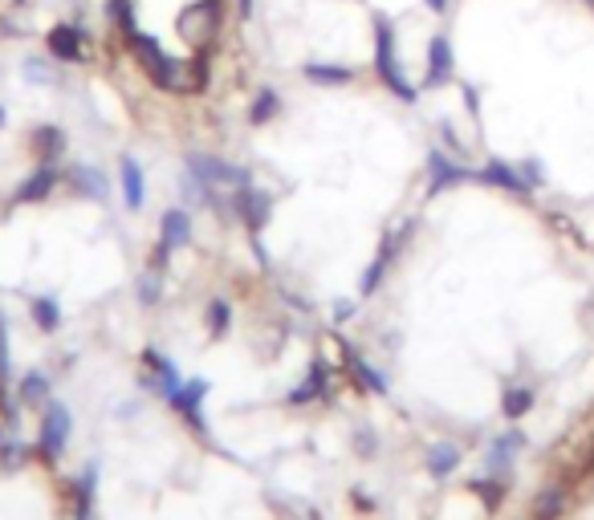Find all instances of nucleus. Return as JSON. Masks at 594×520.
<instances>
[{"label": "nucleus", "instance_id": "nucleus-1", "mask_svg": "<svg viewBox=\"0 0 594 520\" xmlns=\"http://www.w3.org/2000/svg\"><path fill=\"white\" fill-rule=\"evenodd\" d=\"M123 49L131 53V61L139 65V74L155 86V90H163V94H175V98H192V78H188V57H175V53H167L163 49V41L155 37V33H147V29H135L127 41H123Z\"/></svg>", "mask_w": 594, "mask_h": 520}, {"label": "nucleus", "instance_id": "nucleus-2", "mask_svg": "<svg viewBox=\"0 0 594 520\" xmlns=\"http://www.w3.org/2000/svg\"><path fill=\"white\" fill-rule=\"evenodd\" d=\"M371 65H375V78L379 86L399 98L403 106L420 102V86H415L403 70V57H399V29L383 9H371Z\"/></svg>", "mask_w": 594, "mask_h": 520}, {"label": "nucleus", "instance_id": "nucleus-3", "mask_svg": "<svg viewBox=\"0 0 594 520\" xmlns=\"http://www.w3.org/2000/svg\"><path fill=\"white\" fill-rule=\"evenodd\" d=\"M224 21H228V0H192V5H184L180 17H175V33L192 49H200V45L220 41Z\"/></svg>", "mask_w": 594, "mask_h": 520}, {"label": "nucleus", "instance_id": "nucleus-4", "mask_svg": "<svg viewBox=\"0 0 594 520\" xmlns=\"http://www.w3.org/2000/svg\"><path fill=\"white\" fill-rule=\"evenodd\" d=\"M45 53H49L57 65H90V61H94V33L86 29L82 17L57 21V25L45 33Z\"/></svg>", "mask_w": 594, "mask_h": 520}, {"label": "nucleus", "instance_id": "nucleus-5", "mask_svg": "<svg viewBox=\"0 0 594 520\" xmlns=\"http://www.w3.org/2000/svg\"><path fill=\"white\" fill-rule=\"evenodd\" d=\"M184 171L196 175L208 191H241L253 183V171L241 167V163H228L220 155H208V151H188L184 159Z\"/></svg>", "mask_w": 594, "mask_h": 520}, {"label": "nucleus", "instance_id": "nucleus-6", "mask_svg": "<svg viewBox=\"0 0 594 520\" xmlns=\"http://www.w3.org/2000/svg\"><path fill=\"white\" fill-rule=\"evenodd\" d=\"M232 220H241L249 228V236H261L269 228V220H273V195L261 191L257 183L232 191Z\"/></svg>", "mask_w": 594, "mask_h": 520}, {"label": "nucleus", "instance_id": "nucleus-7", "mask_svg": "<svg viewBox=\"0 0 594 520\" xmlns=\"http://www.w3.org/2000/svg\"><path fill=\"white\" fill-rule=\"evenodd\" d=\"M456 78V49L448 33H432L424 45V90H440Z\"/></svg>", "mask_w": 594, "mask_h": 520}, {"label": "nucleus", "instance_id": "nucleus-8", "mask_svg": "<svg viewBox=\"0 0 594 520\" xmlns=\"http://www.w3.org/2000/svg\"><path fill=\"white\" fill-rule=\"evenodd\" d=\"M62 183H66V167L62 163H37L21 179V187L13 191V204H45Z\"/></svg>", "mask_w": 594, "mask_h": 520}, {"label": "nucleus", "instance_id": "nucleus-9", "mask_svg": "<svg viewBox=\"0 0 594 520\" xmlns=\"http://www.w3.org/2000/svg\"><path fill=\"white\" fill-rule=\"evenodd\" d=\"M302 82L318 86V90H346L359 82V70H354L350 61H322V57H310L302 61Z\"/></svg>", "mask_w": 594, "mask_h": 520}, {"label": "nucleus", "instance_id": "nucleus-10", "mask_svg": "<svg viewBox=\"0 0 594 520\" xmlns=\"http://www.w3.org/2000/svg\"><path fill=\"white\" fill-rule=\"evenodd\" d=\"M66 439H70V411L62 403H49L45 407V423H41V439H37V451L41 460H57V455L66 451Z\"/></svg>", "mask_w": 594, "mask_h": 520}, {"label": "nucleus", "instance_id": "nucleus-11", "mask_svg": "<svg viewBox=\"0 0 594 520\" xmlns=\"http://www.w3.org/2000/svg\"><path fill=\"white\" fill-rule=\"evenodd\" d=\"M29 151L37 163H62L70 151V135L57 122H37L29 130Z\"/></svg>", "mask_w": 594, "mask_h": 520}, {"label": "nucleus", "instance_id": "nucleus-12", "mask_svg": "<svg viewBox=\"0 0 594 520\" xmlns=\"http://www.w3.org/2000/svg\"><path fill=\"white\" fill-rule=\"evenodd\" d=\"M118 187H123L127 212H143V204H147V175H143V163L135 155L118 159Z\"/></svg>", "mask_w": 594, "mask_h": 520}, {"label": "nucleus", "instance_id": "nucleus-13", "mask_svg": "<svg viewBox=\"0 0 594 520\" xmlns=\"http://www.w3.org/2000/svg\"><path fill=\"white\" fill-rule=\"evenodd\" d=\"M66 187L78 195V200H106L110 195V183H106V175L94 167V163H74V167H66Z\"/></svg>", "mask_w": 594, "mask_h": 520}, {"label": "nucleus", "instance_id": "nucleus-14", "mask_svg": "<svg viewBox=\"0 0 594 520\" xmlns=\"http://www.w3.org/2000/svg\"><path fill=\"white\" fill-rule=\"evenodd\" d=\"M159 244L167 252H180V248L192 244V216H188V208H167L163 212V220H159Z\"/></svg>", "mask_w": 594, "mask_h": 520}, {"label": "nucleus", "instance_id": "nucleus-15", "mask_svg": "<svg viewBox=\"0 0 594 520\" xmlns=\"http://www.w3.org/2000/svg\"><path fill=\"white\" fill-rule=\"evenodd\" d=\"M62 70H66V65H57L49 53L45 57H21V78L29 82V86H41V90H57V86H62Z\"/></svg>", "mask_w": 594, "mask_h": 520}, {"label": "nucleus", "instance_id": "nucleus-16", "mask_svg": "<svg viewBox=\"0 0 594 520\" xmlns=\"http://www.w3.org/2000/svg\"><path fill=\"white\" fill-rule=\"evenodd\" d=\"M281 114H285L281 90H277V86H261V90L253 94V102H249V126H269V122H277Z\"/></svg>", "mask_w": 594, "mask_h": 520}, {"label": "nucleus", "instance_id": "nucleus-17", "mask_svg": "<svg viewBox=\"0 0 594 520\" xmlns=\"http://www.w3.org/2000/svg\"><path fill=\"white\" fill-rule=\"evenodd\" d=\"M428 179H432V195H436V191H444V187L464 183L468 171H464L460 163H452L444 151H432V155H428Z\"/></svg>", "mask_w": 594, "mask_h": 520}, {"label": "nucleus", "instance_id": "nucleus-18", "mask_svg": "<svg viewBox=\"0 0 594 520\" xmlns=\"http://www.w3.org/2000/svg\"><path fill=\"white\" fill-rule=\"evenodd\" d=\"M106 17H110L114 33L123 37V41L139 29V9H135V0H106Z\"/></svg>", "mask_w": 594, "mask_h": 520}, {"label": "nucleus", "instance_id": "nucleus-19", "mask_svg": "<svg viewBox=\"0 0 594 520\" xmlns=\"http://www.w3.org/2000/svg\"><path fill=\"white\" fill-rule=\"evenodd\" d=\"M322 395H326V370H322V362H314L310 378L297 386V390H289V403L302 407V403H314V399H322Z\"/></svg>", "mask_w": 594, "mask_h": 520}, {"label": "nucleus", "instance_id": "nucleus-20", "mask_svg": "<svg viewBox=\"0 0 594 520\" xmlns=\"http://www.w3.org/2000/svg\"><path fill=\"white\" fill-rule=\"evenodd\" d=\"M29 313H33V321L41 325L45 334H53L57 325H62V305H57V297H33L29 301Z\"/></svg>", "mask_w": 594, "mask_h": 520}, {"label": "nucleus", "instance_id": "nucleus-21", "mask_svg": "<svg viewBox=\"0 0 594 520\" xmlns=\"http://www.w3.org/2000/svg\"><path fill=\"white\" fill-rule=\"evenodd\" d=\"M204 317H208V330H212V338H224V334H228V325H232V305H228L224 297H212Z\"/></svg>", "mask_w": 594, "mask_h": 520}, {"label": "nucleus", "instance_id": "nucleus-22", "mask_svg": "<svg viewBox=\"0 0 594 520\" xmlns=\"http://www.w3.org/2000/svg\"><path fill=\"white\" fill-rule=\"evenodd\" d=\"M387 265H391V260H387L383 252L371 260V265H367V273H363V281H359V297H371V293L383 285V273H387Z\"/></svg>", "mask_w": 594, "mask_h": 520}, {"label": "nucleus", "instance_id": "nucleus-23", "mask_svg": "<svg viewBox=\"0 0 594 520\" xmlns=\"http://www.w3.org/2000/svg\"><path fill=\"white\" fill-rule=\"evenodd\" d=\"M45 395H49V378L41 370H33V374L21 378V403H41Z\"/></svg>", "mask_w": 594, "mask_h": 520}, {"label": "nucleus", "instance_id": "nucleus-24", "mask_svg": "<svg viewBox=\"0 0 594 520\" xmlns=\"http://www.w3.org/2000/svg\"><path fill=\"white\" fill-rule=\"evenodd\" d=\"M159 297H163V273L159 269H147L139 277V301L143 305H159Z\"/></svg>", "mask_w": 594, "mask_h": 520}, {"label": "nucleus", "instance_id": "nucleus-25", "mask_svg": "<svg viewBox=\"0 0 594 520\" xmlns=\"http://www.w3.org/2000/svg\"><path fill=\"white\" fill-rule=\"evenodd\" d=\"M350 370H354V378H363V382L375 390V395H383V390H387V382H383V378H379V374H375V370H371L359 354H350Z\"/></svg>", "mask_w": 594, "mask_h": 520}, {"label": "nucleus", "instance_id": "nucleus-26", "mask_svg": "<svg viewBox=\"0 0 594 520\" xmlns=\"http://www.w3.org/2000/svg\"><path fill=\"white\" fill-rule=\"evenodd\" d=\"M481 179H485V183H501V187H513V191H521V179H517V175L505 167V163H489V167L481 171Z\"/></svg>", "mask_w": 594, "mask_h": 520}, {"label": "nucleus", "instance_id": "nucleus-27", "mask_svg": "<svg viewBox=\"0 0 594 520\" xmlns=\"http://www.w3.org/2000/svg\"><path fill=\"white\" fill-rule=\"evenodd\" d=\"M456 460H460V455H456L452 447H436V451H432V460H428V468H432L436 476H444V472L456 468Z\"/></svg>", "mask_w": 594, "mask_h": 520}, {"label": "nucleus", "instance_id": "nucleus-28", "mask_svg": "<svg viewBox=\"0 0 594 520\" xmlns=\"http://www.w3.org/2000/svg\"><path fill=\"white\" fill-rule=\"evenodd\" d=\"M90 496H94V472H86L78 484V520H90Z\"/></svg>", "mask_w": 594, "mask_h": 520}, {"label": "nucleus", "instance_id": "nucleus-29", "mask_svg": "<svg viewBox=\"0 0 594 520\" xmlns=\"http://www.w3.org/2000/svg\"><path fill=\"white\" fill-rule=\"evenodd\" d=\"M0 455H5V464H9V468H21V464H25V447L13 443L9 435H0Z\"/></svg>", "mask_w": 594, "mask_h": 520}, {"label": "nucleus", "instance_id": "nucleus-30", "mask_svg": "<svg viewBox=\"0 0 594 520\" xmlns=\"http://www.w3.org/2000/svg\"><path fill=\"white\" fill-rule=\"evenodd\" d=\"M232 9H236V21H241V25H249V21L257 17V0H236Z\"/></svg>", "mask_w": 594, "mask_h": 520}, {"label": "nucleus", "instance_id": "nucleus-31", "mask_svg": "<svg viewBox=\"0 0 594 520\" xmlns=\"http://www.w3.org/2000/svg\"><path fill=\"white\" fill-rule=\"evenodd\" d=\"M448 5H452V0H424V9H428L432 17H444V13H448Z\"/></svg>", "mask_w": 594, "mask_h": 520}, {"label": "nucleus", "instance_id": "nucleus-32", "mask_svg": "<svg viewBox=\"0 0 594 520\" xmlns=\"http://www.w3.org/2000/svg\"><path fill=\"white\" fill-rule=\"evenodd\" d=\"M9 126V110H5V102H0V130Z\"/></svg>", "mask_w": 594, "mask_h": 520}, {"label": "nucleus", "instance_id": "nucleus-33", "mask_svg": "<svg viewBox=\"0 0 594 520\" xmlns=\"http://www.w3.org/2000/svg\"><path fill=\"white\" fill-rule=\"evenodd\" d=\"M0 399H5V374H0Z\"/></svg>", "mask_w": 594, "mask_h": 520}]
</instances>
